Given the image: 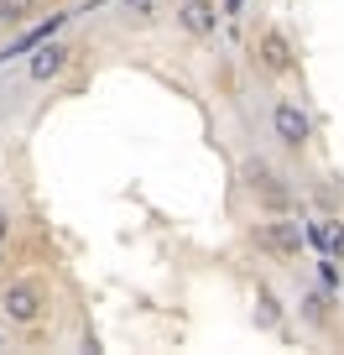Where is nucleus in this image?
<instances>
[{"instance_id":"ddd939ff","label":"nucleus","mask_w":344,"mask_h":355,"mask_svg":"<svg viewBox=\"0 0 344 355\" xmlns=\"http://www.w3.org/2000/svg\"><path fill=\"white\" fill-rule=\"evenodd\" d=\"M152 11H156V0H125V16H131V21H152Z\"/></svg>"},{"instance_id":"0eeeda50","label":"nucleus","mask_w":344,"mask_h":355,"mask_svg":"<svg viewBox=\"0 0 344 355\" xmlns=\"http://www.w3.org/2000/svg\"><path fill=\"white\" fill-rule=\"evenodd\" d=\"M255 53H261V68H266V73H287L292 68V42L282 32H261V47H255Z\"/></svg>"},{"instance_id":"4468645a","label":"nucleus","mask_w":344,"mask_h":355,"mask_svg":"<svg viewBox=\"0 0 344 355\" xmlns=\"http://www.w3.org/2000/svg\"><path fill=\"white\" fill-rule=\"evenodd\" d=\"M26 0H0V21H16V11H21Z\"/></svg>"},{"instance_id":"9b49d317","label":"nucleus","mask_w":344,"mask_h":355,"mask_svg":"<svg viewBox=\"0 0 344 355\" xmlns=\"http://www.w3.org/2000/svg\"><path fill=\"white\" fill-rule=\"evenodd\" d=\"M313 266H318V288H323V293H339V288H344V272H339V261H334V256H318Z\"/></svg>"},{"instance_id":"f3484780","label":"nucleus","mask_w":344,"mask_h":355,"mask_svg":"<svg viewBox=\"0 0 344 355\" xmlns=\"http://www.w3.org/2000/svg\"><path fill=\"white\" fill-rule=\"evenodd\" d=\"M0 345H6V334H0Z\"/></svg>"},{"instance_id":"1a4fd4ad","label":"nucleus","mask_w":344,"mask_h":355,"mask_svg":"<svg viewBox=\"0 0 344 355\" xmlns=\"http://www.w3.org/2000/svg\"><path fill=\"white\" fill-rule=\"evenodd\" d=\"M255 324H261V329H277L282 324V303H277L271 288H255Z\"/></svg>"},{"instance_id":"423d86ee","label":"nucleus","mask_w":344,"mask_h":355,"mask_svg":"<svg viewBox=\"0 0 344 355\" xmlns=\"http://www.w3.org/2000/svg\"><path fill=\"white\" fill-rule=\"evenodd\" d=\"M63 21H68V11L47 16V21H37V26H26V32L16 37V42H6V47H0V63H11V58H26L37 42H47V37H57V32H63Z\"/></svg>"},{"instance_id":"6e6552de","label":"nucleus","mask_w":344,"mask_h":355,"mask_svg":"<svg viewBox=\"0 0 344 355\" xmlns=\"http://www.w3.org/2000/svg\"><path fill=\"white\" fill-rule=\"evenodd\" d=\"M261 235H266V245H271L277 256H298V251H302V225H298V220H271Z\"/></svg>"},{"instance_id":"f257e3e1","label":"nucleus","mask_w":344,"mask_h":355,"mask_svg":"<svg viewBox=\"0 0 344 355\" xmlns=\"http://www.w3.org/2000/svg\"><path fill=\"white\" fill-rule=\"evenodd\" d=\"M0 303H6V319H11V324H21V329H32V324L47 313V293H42V282H26V277L6 282Z\"/></svg>"},{"instance_id":"7ed1b4c3","label":"nucleus","mask_w":344,"mask_h":355,"mask_svg":"<svg viewBox=\"0 0 344 355\" xmlns=\"http://www.w3.org/2000/svg\"><path fill=\"white\" fill-rule=\"evenodd\" d=\"M245 183H251V193L266 204V209H287V204H292V193H287V183H282V173H277V167H266L261 157H251V162H245Z\"/></svg>"},{"instance_id":"39448f33","label":"nucleus","mask_w":344,"mask_h":355,"mask_svg":"<svg viewBox=\"0 0 344 355\" xmlns=\"http://www.w3.org/2000/svg\"><path fill=\"white\" fill-rule=\"evenodd\" d=\"M178 26L188 37H214L219 32V6H214V0H183L178 6Z\"/></svg>"},{"instance_id":"dca6fc26","label":"nucleus","mask_w":344,"mask_h":355,"mask_svg":"<svg viewBox=\"0 0 344 355\" xmlns=\"http://www.w3.org/2000/svg\"><path fill=\"white\" fill-rule=\"evenodd\" d=\"M240 6H245V0H230V11H240Z\"/></svg>"},{"instance_id":"2eb2a0df","label":"nucleus","mask_w":344,"mask_h":355,"mask_svg":"<svg viewBox=\"0 0 344 355\" xmlns=\"http://www.w3.org/2000/svg\"><path fill=\"white\" fill-rule=\"evenodd\" d=\"M11 241V209H6V204H0V245Z\"/></svg>"},{"instance_id":"f03ea898","label":"nucleus","mask_w":344,"mask_h":355,"mask_svg":"<svg viewBox=\"0 0 344 355\" xmlns=\"http://www.w3.org/2000/svg\"><path fill=\"white\" fill-rule=\"evenodd\" d=\"M271 131H277V141L287 146V152H302V146L313 141V115L302 110L298 100H277L271 105Z\"/></svg>"},{"instance_id":"9d476101","label":"nucleus","mask_w":344,"mask_h":355,"mask_svg":"<svg viewBox=\"0 0 344 355\" xmlns=\"http://www.w3.org/2000/svg\"><path fill=\"white\" fill-rule=\"evenodd\" d=\"M329 298H334V293H323V288L302 298V319H308L313 329H323V324H329Z\"/></svg>"},{"instance_id":"20e7f679","label":"nucleus","mask_w":344,"mask_h":355,"mask_svg":"<svg viewBox=\"0 0 344 355\" xmlns=\"http://www.w3.org/2000/svg\"><path fill=\"white\" fill-rule=\"evenodd\" d=\"M68 58H73V47L57 42V37H47V42L32 47V63H26V73H32L37 84H47V78H57V73L68 68Z\"/></svg>"},{"instance_id":"f8f14e48","label":"nucleus","mask_w":344,"mask_h":355,"mask_svg":"<svg viewBox=\"0 0 344 355\" xmlns=\"http://www.w3.org/2000/svg\"><path fill=\"white\" fill-rule=\"evenodd\" d=\"M323 251L344 261V220H323Z\"/></svg>"}]
</instances>
